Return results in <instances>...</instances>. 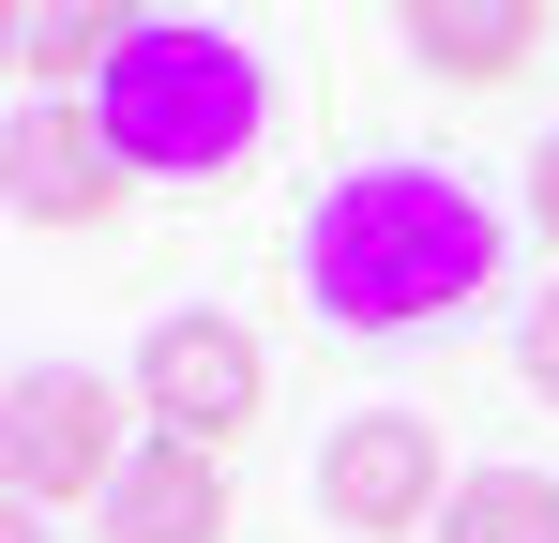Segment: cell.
<instances>
[{"label":"cell","instance_id":"obj_1","mask_svg":"<svg viewBox=\"0 0 559 543\" xmlns=\"http://www.w3.org/2000/svg\"><path fill=\"white\" fill-rule=\"evenodd\" d=\"M484 272H499V212H484L454 167H348L302 212V302H318V333H348V348H393V333L468 317Z\"/></svg>","mask_w":559,"mask_h":543},{"label":"cell","instance_id":"obj_2","mask_svg":"<svg viewBox=\"0 0 559 543\" xmlns=\"http://www.w3.org/2000/svg\"><path fill=\"white\" fill-rule=\"evenodd\" d=\"M92 121L106 152L136 181H242V152L273 136V76H258V46L242 31H197V15H152L121 61L92 76Z\"/></svg>","mask_w":559,"mask_h":543},{"label":"cell","instance_id":"obj_3","mask_svg":"<svg viewBox=\"0 0 559 543\" xmlns=\"http://www.w3.org/2000/svg\"><path fill=\"white\" fill-rule=\"evenodd\" d=\"M121 408H136V377H76V362H15V393H0V483H15V514L106 498V483L136 468Z\"/></svg>","mask_w":559,"mask_h":543},{"label":"cell","instance_id":"obj_4","mask_svg":"<svg viewBox=\"0 0 559 543\" xmlns=\"http://www.w3.org/2000/svg\"><path fill=\"white\" fill-rule=\"evenodd\" d=\"M454 452H439V423L424 408H364V423H333L318 438V514L333 529H364V543H408L424 514H454Z\"/></svg>","mask_w":559,"mask_h":543},{"label":"cell","instance_id":"obj_5","mask_svg":"<svg viewBox=\"0 0 559 543\" xmlns=\"http://www.w3.org/2000/svg\"><path fill=\"white\" fill-rule=\"evenodd\" d=\"M136 408H152V438L227 452L242 423H258V333L212 317V302H167V317L136 333Z\"/></svg>","mask_w":559,"mask_h":543},{"label":"cell","instance_id":"obj_6","mask_svg":"<svg viewBox=\"0 0 559 543\" xmlns=\"http://www.w3.org/2000/svg\"><path fill=\"white\" fill-rule=\"evenodd\" d=\"M121 152H106V121H92V90H76V106H46V90H31V106H15V121H0V196H15V227H106V212H121Z\"/></svg>","mask_w":559,"mask_h":543},{"label":"cell","instance_id":"obj_7","mask_svg":"<svg viewBox=\"0 0 559 543\" xmlns=\"http://www.w3.org/2000/svg\"><path fill=\"white\" fill-rule=\"evenodd\" d=\"M106 543H227V452L136 438V468L106 483Z\"/></svg>","mask_w":559,"mask_h":543},{"label":"cell","instance_id":"obj_8","mask_svg":"<svg viewBox=\"0 0 559 543\" xmlns=\"http://www.w3.org/2000/svg\"><path fill=\"white\" fill-rule=\"evenodd\" d=\"M393 15H408L424 76H454V90H499L530 46H545V0H393Z\"/></svg>","mask_w":559,"mask_h":543},{"label":"cell","instance_id":"obj_9","mask_svg":"<svg viewBox=\"0 0 559 543\" xmlns=\"http://www.w3.org/2000/svg\"><path fill=\"white\" fill-rule=\"evenodd\" d=\"M0 15H15V76L46 90V76H76V61H121V46H136V31H152V0H0Z\"/></svg>","mask_w":559,"mask_h":543},{"label":"cell","instance_id":"obj_10","mask_svg":"<svg viewBox=\"0 0 559 543\" xmlns=\"http://www.w3.org/2000/svg\"><path fill=\"white\" fill-rule=\"evenodd\" d=\"M439 543H559V483L545 468H468L454 514H439Z\"/></svg>","mask_w":559,"mask_h":543},{"label":"cell","instance_id":"obj_11","mask_svg":"<svg viewBox=\"0 0 559 543\" xmlns=\"http://www.w3.org/2000/svg\"><path fill=\"white\" fill-rule=\"evenodd\" d=\"M514 377H530V393H545V408H559V287H545V317L514 333Z\"/></svg>","mask_w":559,"mask_h":543},{"label":"cell","instance_id":"obj_12","mask_svg":"<svg viewBox=\"0 0 559 543\" xmlns=\"http://www.w3.org/2000/svg\"><path fill=\"white\" fill-rule=\"evenodd\" d=\"M530 227H545V242H559V136H545V152H530Z\"/></svg>","mask_w":559,"mask_h":543},{"label":"cell","instance_id":"obj_13","mask_svg":"<svg viewBox=\"0 0 559 543\" xmlns=\"http://www.w3.org/2000/svg\"><path fill=\"white\" fill-rule=\"evenodd\" d=\"M15 543H46V514H15Z\"/></svg>","mask_w":559,"mask_h":543}]
</instances>
